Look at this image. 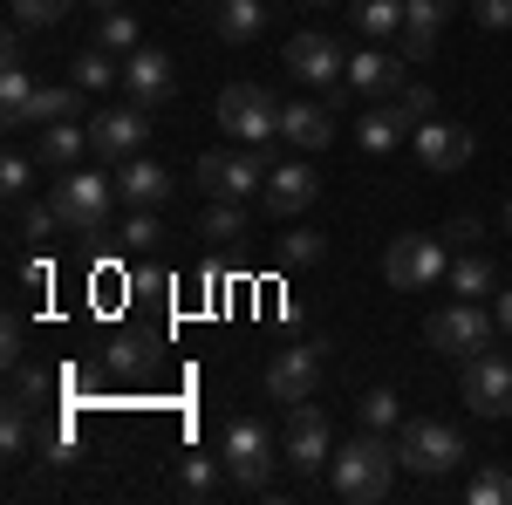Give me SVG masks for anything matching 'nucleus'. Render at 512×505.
Masks as SVG:
<instances>
[{"label":"nucleus","mask_w":512,"mask_h":505,"mask_svg":"<svg viewBox=\"0 0 512 505\" xmlns=\"http://www.w3.org/2000/svg\"><path fill=\"white\" fill-rule=\"evenodd\" d=\"M117 178H103V171H62V185H55V212H62V226L69 233H103L110 226V205H117Z\"/></svg>","instance_id":"6"},{"label":"nucleus","mask_w":512,"mask_h":505,"mask_svg":"<svg viewBox=\"0 0 512 505\" xmlns=\"http://www.w3.org/2000/svg\"><path fill=\"white\" fill-rule=\"evenodd\" d=\"M396 110L410 117V130H417V123H431L437 117V89H431V82H403V89H396Z\"/></svg>","instance_id":"37"},{"label":"nucleus","mask_w":512,"mask_h":505,"mask_svg":"<svg viewBox=\"0 0 512 505\" xmlns=\"http://www.w3.org/2000/svg\"><path fill=\"white\" fill-rule=\"evenodd\" d=\"M219 478H226V458H192V465L178 471L185 492H219Z\"/></svg>","instance_id":"39"},{"label":"nucleus","mask_w":512,"mask_h":505,"mask_svg":"<svg viewBox=\"0 0 512 505\" xmlns=\"http://www.w3.org/2000/svg\"><path fill=\"white\" fill-rule=\"evenodd\" d=\"M465 458H472L465 437L451 424H437V417H403L396 424V465L417 471V478H444V471H458Z\"/></svg>","instance_id":"2"},{"label":"nucleus","mask_w":512,"mask_h":505,"mask_svg":"<svg viewBox=\"0 0 512 505\" xmlns=\"http://www.w3.org/2000/svg\"><path fill=\"white\" fill-rule=\"evenodd\" d=\"M82 151H89V123H76V117L41 123V130H35V164H41V171H76Z\"/></svg>","instance_id":"18"},{"label":"nucleus","mask_w":512,"mask_h":505,"mask_svg":"<svg viewBox=\"0 0 512 505\" xmlns=\"http://www.w3.org/2000/svg\"><path fill=\"white\" fill-rule=\"evenodd\" d=\"M48 376H21V389H14V403H28V410H41V403H48Z\"/></svg>","instance_id":"42"},{"label":"nucleus","mask_w":512,"mask_h":505,"mask_svg":"<svg viewBox=\"0 0 512 505\" xmlns=\"http://www.w3.org/2000/svg\"><path fill=\"white\" fill-rule=\"evenodd\" d=\"M321 383V342H301V349H274V362H267V376H260V389H267V403H308Z\"/></svg>","instance_id":"11"},{"label":"nucleus","mask_w":512,"mask_h":505,"mask_svg":"<svg viewBox=\"0 0 512 505\" xmlns=\"http://www.w3.org/2000/svg\"><path fill=\"white\" fill-rule=\"evenodd\" d=\"M198 239H212V246L246 239V205H239V198H205V212H198Z\"/></svg>","instance_id":"26"},{"label":"nucleus","mask_w":512,"mask_h":505,"mask_svg":"<svg viewBox=\"0 0 512 505\" xmlns=\"http://www.w3.org/2000/svg\"><path fill=\"white\" fill-rule=\"evenodd\" d=\"M137 362H144L137 342H110V369H137Z\"/></svg>","instance_id":"43"},{"label":"nucleus","mask_w":512,"mask_h":505,"mask_svg":"<svg viewBox=\"0 0 512 505\" xmlns=\"http://www.w3.org/2000/svg\"><path fill=\"white\" fill-rule=\"evenodd\" d=\"M260 28H267V7H260V0H219V7H212V35L219 41H260Z\"/></svg>","instance_id":"25"},{"label":"nucleus","mask_w":512,"mask_h":505,"mask_svg":"<svg viewBox=\"0 0 512 505\" xmlns=\"http://www.w3.org/2000/svg\"><path fill=\"white\" fill-rule=\"evenodd\" d=\"M117 192H123V205L151 212V205H164V198H171V171H164V164H151V157H130V164H123V178H117Z\"/></svg>","instance_id":"22"},{"label":"nucleus","mask_w":512,"mask_h":505,"mask_svg":"<svg viewBox=\"0 0 512 505\" xmlns=\"http://www.w3.org/2000/svg\"><path fill=\"white\" fill-rule=\"evenodd\" d=\"M492 335H499V314L485 308V301H444V308L424 321V342H431L437 355H451V362H465V355L492 349Z\"/></svg>","instance_id":"4"},{"label":"nucleus","mask_w":512,"mask_h":505,"mask_svg":"<svg viewBox=\"0 0 512 505\" xmlns=\"http://www.w3.org/2000/svg\"><path fill=\"white\" fill-rule=\"evenodd\" d=\"M355 144L369 157L396 151V144H410V117H403L396 103H376V110H362V123H355Z\"/></svg>","instance_id":"23"},{"label":"nucleus","mask_w":512,"mask_h":505,"mask_svg":"<svg viewBox=\"0 0 512 505\" xmlns=\"http://www.w3.org/2000/svg\"><path fill=\"white\" fill-rule=\"evenodd\" d=\"M315 171L301 164V157H287V164H274L267 171V185H260V212H274V219H294V212H308L315 205Z\"/></svg>","instance_id":"15"},{"label":"nucleus","mask_w":512,"mask_h":505,"mask_svg":"<svg viewBox=\"0 0 512 505\" xmlns=\"http://www.w3.org/2000/svg\"><path fill=\"white\" fill-rule=\"evenodd\" d=\"M158 239H164V226H158V219H151V212H137V219L123 226V246H130V253H151Z\"/></svg>","instance_id":"40"},{"label":"nucleus","mask_w":512,"mask_h":505,"mask_svg":"<svg viewBox=\"0 0 512 505\" xmlns=\"http://www.w3.org/2000/svg\"><path fill=\"white\" fill-rule=\"evenodd\" d=\"M355 424H362V430H396V424H403L396 389H362V396H355Z\"/></svg>","instance_id":"29"},{"label":"nucleus","mask_w":512,"mask_h":505,"mask_svg":"<svg viewBox=\"0 0 512 505\" xmlns=\"http://www.w3.org/2000/svg\"><path fill=\"white\" fill-rule=\"evenodd\" d=\"M287 76L315 82V89H342V82H349V55H342V41H335V35L301 28V35L287 41Z\"/></svg>","instance_id":"12"},{"label":"nucleus","mask_w":512,"mask_h":505,"mask_svg":"<svg viewBox=\"0 0 512 505\" xmlns=\"http://www.w3.org/2000/svg\"><path fill=\"white\" fill-rule=\"evenodd\" d=\"M219 458H226V478L239 492H267L274 485V437L253 424V417H233L219 430Z\"/></svg>","instance_id":"7"},{"label":"nucleus","mask_w":512,"mask_h":505,"mask_svg":"<svg viewBox=\"0 0 512 505\" xmlns=\"http://www.w3.org/2000/svg\"><path fill=\"white\" fill-rule=\"evenodd\" d=\"M76 82L89 89V96H103V89H117V82H123L117 55H110V48H89V55H76Z\"/></svg>","instance_id":"31"},{"label":"nucleus","mask_w":512,"mask_h":505,"mask_svg":"<svg viewBox=\"0 0 512 505\" xmlns=\"http://www.w3.org/2000/svg\"><path fill=\"white\" fill-rule=\"evenodd\" d=\"M492 314H499V335L512 342V287H499V294H492Z\"/></svg>","instance_id":"44"},{"label":"nucleus","mask_w":512,"mask_h":505,"mask_svg":"<svg viewBox=\"0 0 512 505\" xmlns=\"http://www.w3.org/2000/svg\"><path fill=\"white\" fill-rule=\"evenodd\" d=\"M308 7H328V0H308Z\"/></svg>","instance_id":"48"},{"label":"nucleus","mask_w":512,"mask_h":505,"mask_svg":"<svg viewBox=\"0 0 512 505\" xmlns=\"http://www.w3.org/2000/svg\"><path fill=\"white\" fill-rule=\"evenodd\" d=\"M444 287L451 294H465V301H485V294H499V273H492V260L485 253H451V273H444Z\"/></svg>","instance_id":"24"},{"label":"nucleus","mask_w":512,"mask_h":505,"mask_svg":"<svg viewBox=\"0 0 512 505\" xmlns=\"http://www.w3.org/2000/svg\"><path fill=\"white\" fill-rule=\"evenodd\" d=\"M219 130L233 137V144H253V151H267L280 137V103L267 82H226L219 89Z\"/></svg>","instance_id":"3"},{"label":"nucleus","mask_w":512,"mask_h":505,"mask_svg":"<svg viewBox=\"0 0 512 505\" xmlns=\"http://www.w3.org/2000/svg\"><path fill=\"white\" fill-rule=\"evenodd\" d=\"M267 171H274V164H267V151H253V144H246V151H205L198 157V185L212 198H239V205L260 198Z\"/></svg>","instance_id":"8"},{"label":"nucleus","mask_w":512,"mask_h":505,"mask_svg":"<svg viewBox=\"0 0 512 505\" xmlns=\"http://www.w3.org/2000/svg\"><path fill=\"white\" fill-rule=\"evenodd\" d=\"M478 28H512V0H472Z\"/></svg>","instance_id":"41"},{"label":"nucleus","mask_w":512,"mask_h":505,"mask_svg":"<svg viewBox=\"0 0 512 505\" xmlns=\"http://www.w3.org/2000/svg\"><path fill=\"white\" fill-rule=\"evenodd\" d=\"M355 28H362V41H383L403 28V0H355Z\"/></svg>","instance_id":"30"},{"label":"nucleus","mask_w":512,"mask_h":505,"mask_svg":"<svg viewBox=\"0 0 512 505\" xmlns=\"http://www.w3.org/2000/svg\"><path fill=\"white\" fill-rule=\"evenodd\" d=\"M444 239H451V246H478V226H472V219H451V233H444Z\"/></svg>","instance_id":"45"},{"label":"nucleus","mask_w":512,"mask_h":505,"mask_svg":"<svg viewBox=\"0 0 512 505\" xmlns=\"http://www.w3.org/2000/svg\"><path fill=\"white\" fill-rule=\"evenodd\" d=\"M451 14H458V0H403V28H396L403 35V62H424Z\"/></svg>","instance_id":"17"},{"label":"nucleus","mask_w":512,"mask_h":505,"mask_svg":"<svg viewBox=\"0 0 512 505\" xmlns=\"http://www.w3.org/2000/svg\"><path fill=\"white\" fill-rule=\"evenodd\" d=\"M28 444H35L28 403H7V410H0V451H7V458H28Z\"/></svg>","instance_id":"36"},{"label":"nucleus","mask_w":512,"mask_h":505,"mask_svg":"<svg viewBox=\"0 0 512 505\" xmlns=\"http://www.w3.org/2000/svg\"><path fill=\"white\" fill-rule=\"evenodd\" d=\"M458 396H465V410H478V417H506L512 410V355H492V349L465 355Z\"/></svg>","instance_id":"9"},{"label":"nucleus","mask_w":512,"mask_h":505,"mask_svg":"<svg viewBox=\"0 0 512 505\" xmlns=\"http://www.w3.org/2000/svg\"><path fill=\"white\" fill-rule=\"evenodd\" d=\"M28 96H35V76L21 69V55H14V41H7V62H0V123H14L28 110Z\"/></svg>","instance_id":"27"},{"label":"nucleus","mask_w":512,"mask_h":505,"mask_svg":"<svg viewBox=\"0 0 512 505\" xmlns=\"http://www.w3.org/2000/svg\"><path fill=\"white\" fill-rule=\"evenodd\" d=\"M321 253H328V239H321V233H308V226L280 233V267H315Z\"/></svg>","instance_id":"35"},{"label":"nucleus","mask_w":512,"mask_h":505,"mask_svg":"<svg viewBox=\"0 0 512 505\" xmlns=\"http://www.w3.org/2000/svg\"><path fill=\"white\" fill-rule=\"evenodd\" d=\"M280 458L301 471V478L328 471V458H335V437H328V417L315 410V396L287 410V437H280Z\"/></svg>","instance_id":"10"},{"label":"nucleus","mask_w":512,"mask_h":505,"mask_svg":"<svg viewBox=\"0 0 512 505\" xmlns=\"http://www.w3.org/2000/svg\"><path fill=\"white\" fill-rule=\"evenodd\" d=\"M96 48H110V55H137V48H144L137 14H130V7H103V21H96Z\"/></svg>","instance_id":"28"},{"label":"nucleus","mask_w":512,"mask_h":505,"mask_svg":"<svg viewBox=\"0 0 512 505\" xmlns=\"http://www.w3.org/2000/svg\"><path fill=\"white\" fill-rule=\"evenodd\" d=\"M465 499L472 505H512V471L506 465H478L472 485H465Z\"/></svg>","instance_id":"32"},{"label":"nucleus","mask_w":512,"mask_h":505,"mask_svg":"<svg viewBox=\"0 0 512 505\" xmlns=\"http://www.w3.org/2000/svg\"><path fill=\"white\" fill-rule=\"evenodd\" d=\"M444 273H451V239L403 233L383 253V280H390L396 294H431V287H444Z\"/></svg>","instance_id":"5"},{"label":"nucleus","mask_w":512,"mask_h":505,"mask_svg":"<svg viewBox=\"0 0 512 505\" xmlns=\"http://www.w3.org/2000/svg\"><path fill=\"white\" fill-rule=\"evenodd\" d=\"M123 89H130V103H164L171 89H178V76H171V55L164 48H137V55H123Z\"/></svg>","instance_id":"16"},{"label":"nucleus","mask_w":512,"mask_h":505,"mask_svg":"<svg viewBox=\"0 0 512 505\" xmlns=\"http://www.w3.org/2000/svg\"><path fill=\"white\" fill-rule=\"evenodd\" d=\"M390 478H396V437H383V430H355L349 444L328 458V492L349 505L390 499Z\"/></svg>","instance_id":"1"},{"label":"nucleus","mask_w":512,"mask_h":505,"mask_svg":"<svg viewBox=\"0 0 512 505\" xmlns=\"http://www.w3.org/2000/svg\"><path fill=\"white\" fill-rule=\"evenodd\" d=\"M96 7H123V0H96Z\"/></svg>","instance_id":"47"},{"label":"nucleus","mask_w":512,"mask_h":505,"mask_svg":"<svg viewBox=\"0 0 512 505\" xmlns=\"http://www.w3.org/2000/svg\"><path fill=\"white\" fill-rule=\"evenodd\" d=\"M144 137H151V110H144V103L96 110V123H89V151L110 157V164H130V157L144 151Z\"/></svg>","instance_id":"13"},{"label":"nucleus","mask_w":512,"mask_h":505,"mask_svg":"<svg viewBox=\"0 0 512 505\" xmlns=\"http://www.w3.org/2000/svg\"><path fill=\"white\" fill-rule=\"evenodd\" d=\"M35 171H41V164H35V151H7V157H0V192H7L14 205H21V198L35 192Z\"/></svg>","instance_id":"33"},{"label":"nucleus","mask_w":512,"mask_h":505,"mask_svg":"<svg viewBox=\"0 0 512 505\" xmlns=\"http://www.w3.org/2000/svg\"><path fill=\"white\" fill-rule=\"evenodd\" d=\"M403 62H396V55H383V48H355L349 55V89L355 96H396V89H403Z\"/></svg>","instance_id":"20"},{"label":"nucleus","mask_w":512,"mask_h":505,"mask_svg":"<svg viewBox=\"0 0 512 505\" xmlns=\"http://www.w3.org/2000/svg\"><path fill=\"white\" fill-rule=\"evenodd\" d=\"M410 151H417L424 171H465L472 151H478V137H472V130H458V123H444V117H431V123L410 130Z\"/></svg>","instance_id":"14"},{"label":"nucleus","mask_w":512,"mask_h":505,"mask_svg":"<svg viewBox=\"0 0 512 505\" xmlns=\"http://www.w3.org/2000/svg\"><path fill=\"white\" fill-rule=\"evenodd\" d=\"M55 226H62L55 198H48V205H28V198H21V239H55Z\"/></svg>","instance_id":"38"},{"label":"nucleus","mask_w":512,"mask_h":505,"mask_svg":"<svg viewBox=\"0 0 512 505\" xmlns=\"http://www.w3.org/2000/svg\"><path fill=\"white\" fill-rule=\"evenodd\" d=\"M280 137H287L294 151H328V144H335L328 103H280Z\"/></svg>","instance_id":"19"},{"label":"nucleus","mask_w":512,"mask_h":505,"mask_svg":"<svg viewBox=\"0 0 512 505\" xmlns=\"http://www.w3.org/2000/svg\"><path fill=\"white\" fill-rule=\"evenodd\" d=\"M506 233H512V198H506Z\"/></svg>","instance_id":"46"},{"label":"nucleus","mask_w":512,"mask_h":505,"mask_svg":"<svg viewBox=\"0 0 512 505\" xmlns=\"http://www.w3.org/2000/svg\"><path fill=\"white\" fill-rule=\"evenodd\" d=\"M76 96H82V82H35V96H28V110L7 123V130H41V123H62V117H76Z\"/></svg>","instance_id":"21"},{"label":"nucleus","mask_w":512,"mask_h":505,"mask_svg":"<svg viewBox=\"0 0 512 505\" xmlns=\"http://www.w3.org/2000/svg\"><path fill=\"white\" fill-rule=\"evenodd\" d=\"M69 7L76 0H7L14 28H55V21H69Z\"/></svg>","instance_id":"34"}]
</instances>
